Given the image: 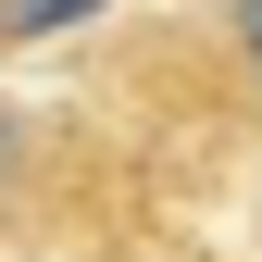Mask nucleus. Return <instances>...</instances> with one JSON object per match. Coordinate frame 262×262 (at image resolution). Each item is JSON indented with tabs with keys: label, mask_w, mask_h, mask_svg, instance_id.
<instances>
[{
	"label": "nucleus",
	"mask_w": 262,
	"mask_h": 262,
	"mask_svg": "<svg viewBox=\"0 0 262 262\" xmlns=\"http://www.w3.org/2000/svg\"><path fill=\"white\" fill-rule=\"evenodd\" d=\"M100 0H0V38H62V25H88Z\"/></svg>",
	"instance_id": "f257e3e1"
},
{
	"label": "nucleus",
	"mask_w": 262,
	"mask_h": 262,
	"mask_svg": "<svg viewBox=\"0 0 262 262\" xmlns=\"http://www.w3.org/2000/svg\"><path fill=\"white\" fill-rule=\"evenodd\" d=\"M13 175H25V113L0 100V200H13Z\"/></svg>",
	"instance_id": "f03ea898"
},
{
	"label": "nucleus",
	"mask_w": 262,
	"mask_h": 262,
	"mask_svg": "<svg viewBox=\"0 0 262 262\" xmlns=\"http://www.w3.org/2000/svg\"><path fill=\"white\" fill-rule=\"evenodd\" d=\"M237 50H250V62H262V0H250V13H237Z\"/></svg>",
	"instance_id": "7ed1b4c3"
}]
</instances>
